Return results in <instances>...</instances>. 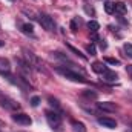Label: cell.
Returning a JSON list of instances; mask_svg holds the SVG:
<instances>
[{
	"mask_svg": "<svg viewBox=\"0 0 132 132\" xmlns=\"http://www.w3.org/2000/svg\"><path fill=\"white\" fill-rule=\"evenodd\" d=\"M22 52H23V57H25V60H26V63L31 66V68H37V69H42L40 68V60L34 55V52H31L29 49H26V48H23L22 49Z\"/></svg>",
	"mask_w": 132,
	"mask_h": 132,
	"instance_id": "277c9868",
	"label": "cell"
},
{
	"mask_svg": "<svg viewBox=\"0 0 132 132\" xmlns=\"http://www.w3.org/2000/svg\"><path fill=\"white\" fill-rule=\"evenodd\" d=\"M104 11H106L108 14H114V3H111V2L104 3Z\"/></svg>",
	"mask_w": 132,
	"mask_h": 132,
	"instance_id": "44dd1931",
	"label": "cell"
},
{
	"mask_svg": "<svg viewBox=\"0 0 132 132\" xmlns=\"http://www.w3.org/2000/svg\"><path fill=\"white\" fill-rule=\"evenodd\" d=\"M46 121H48V125H49L52 129H55V131H59L60 126H62V117H60L57 112H54V111H48V112H46Z\"/></svg>",
	"mask_w": 132,
	"mask_h": 132,
	"instance_id": "3957f363",
	"label": "cell"
},
{
	"mask_svg": "<svg viewBox=\"0 0 132 132\" xmlns=\"http://www.w3.org/2000/svg\"><path fill=\"white\" fill-rule=\"evenodd\" d=\"M38 103H40V97H37V95L31 97V106L37 108V106H38Z\"/></svg>",
	"mask_w": 132,
	"mask_h": 132,
	"instance_id": "603a6c76",
	"label": "cell"
},
{
	"mask_svg": "<svg viewBox=\"0 0 132 132\" xmlns=\"http://www.w3.org/2000/svg\"><path fill=\"white\" fill-rule=\"evenodd\" d=\"M77 20H78V19H74V20L71 22V29H72L74 32H75V31L78 29V28H77Z\"/></svg>",
	"mask_w": 132,
	"mask_h": 132,
	"instance_id": "d4e9b609",
	"label": "cell"
},
{
	"mask_svg": "<svg viewBox=\"0 0 132 132\" xmlns=\"http://www.w3.org/2000/svg\"><path fill=\"white\" fill-rule=\"evenodd\" d=\"M97 121H98L100 126L108 128V129H115V128H117V121H115L114 118H109V117H100Z\"/></svg>",
	"mask_w": 132,
	"mask_h": 132,
	"instance_id": "ba28073f",
	"label": "cell"
},
{
	"mask_svg": "<svg viewBox=\"0 0 132 132\" xmlns=\"http://www.w3.org/2000/svg\"><path fill=\"white\" fill-rule=\"evenodd\" d=\"M123 51H125L126 57L132 59V45L131 43H125V45H123Z\"/></svg>",
	"mask_w": 132,
	"mask_h": 132,
	"instance_id": "d6986e66",
	"label": "cell"
},
{
	"mask_svg": "<svg viewBox=\"0 0 132 132\" xmlns=\"http://www.w3.org/2000/svg\"><path fill=\"white\" fill-rule=\"evenodd\" d=\"M81 95L86 97V98H89V100H97L98 98V94H97L95 91H83Z\"/></svg>",
	"mask_w": 132,
	"mask_h": 132,
	"instance_id": "2e32d148",
	"label": "cell"
},
{
	"mask_svg": "<svg viewBox=\"0 0 132 132\" xmlns=\"http://www.w3.org/2000/svg\"><path fill=\"white\" fill-rule=\"evenodd\" d=\"M72 129L74 132H86V128H85V125L81 123V121H72Z\"/></svg>",
	"mask_w": 132,
	"mask_h": 132,
	"instance_id": "5bb4252c",
	"label": "cell"
},
{
	"mask_svg": "<svg viewBox=\"0 0 132 132\" xmlns=\"http://www.w3.org/2000/svg\"><path fill=\"white\" fill-rule=\"evenodd\" d=\"M9 71H11V63H9V60L5 59V57H0V74L8 75Z\"/></svg>",
	"mask_w": 132,
	"mask_h": 132,
	"instance_id": "30bf717a",
	"label": "cell"
},
{
	"mask_svg": "<svg viewBox=\"0 0 132 132\" xmlns=\"http://www.w3.org/2000/svg\"><path fill=\"white\" fill-rule=\"evenodd\" d=\"M2 129H5V123H3V121L0 120V131H2Z\"/></svg>",
	"mask_w": 132,
	"mask_h": 132,
	"instance_id": "f1b7e54d",
	"label": "cell"
},
{
	"mask_svg": "<svg viewBox=\"0 0 132 132\" xmlns=\"http://www.w3.org/2000/svg\"><path fill=\"white\" fill-rule=\"evenodd\" d=\"M126 71H128V74H131V75H132V65L128 66V68H126Z\"/></svg>",
	"mask_w": 132,
	"mask_h": 132,
	"instance_id": "83f0119b",
	"label": "cell"
},
{
	"mask_svg": "<svg viewBox=\"0 0 132 132\" xmlns=\"http://www.w3.org/2000/svg\"><path fill=\"white\" fill-rule=\"evenodd\" d=\"M129 132H132V131H129Z\"/></svg>",
	"mask_w": 132,
	"mask_h": 132,
	"instance_id": "4dcf8cb0",
	"label": "cell"
},
{
	"mask_svg": "<svg viewBox=\"0 0 132 132\" xmlns=\"http://www.w3.org/2000/svg\"><path fill=\"white\" fill-rule=\"evenodd\" d=\"M85 11H86V12H88V14H92V15H94V14H95V11H94V8H89V6H88V5H86V6H85Z\"/></svg>",
	"mask_w": 132,
	"mask_h": 132,
	"instance_id": "484cf974",
	"label": "cell"
},
{
	"mask_svg": "<svg viewBox=\"0 0 132 132\" xmlns=\"http://www.w3.org/2000/svg\"><path fill=\"white\" fill-rule=\"evenodd\" d=\"M17 65H19V75L28 81V80H29V75H31V66L28 65L26 62L20 60V59L17 60Z\"/></svg>",
	"mask_w": 132,
	"mask_h": 132,
	"instance_id": "5b68a950",
	"label": "cell"
},
{
	"mask_svg": "<svg viewBox=\"0 0 132 132\" xmlns=\"http://www.w3.org/2000/svg\"><path fill=\"white\" fill-rule=\"evenodd\" d=\"M108 48V43L104 40H100V49H106Z\"/></svg>",
	"mask_w": 132,
	"mask_h": 132,
	"instance_id": "4316f807",
	"label": "cell"
},
{
	"mask_svg": "<svg viewBox=\"0 0 132 132\" xmlns=\"http://www.w3.org/2000/svg\"><path fill=\"white\" fill-rule=\"evenodd\" d=\"M104 63L112 65V66H118L120 65V60L118 59H114V57H104Z\"/></svg>",
	"mask_w": 132,
	"mask_h": 132,
	"instance_id": "ffe728a7",
	"label": "cell"
},
{
	"mask_svg": "<svg viewBox=\"0 0 132 132\" xmlns=\"http://www.w3.org/2000/svg\"><path fill=\"white\" fill-rule=\"evenodd\" d=\"M55 71H57L62 77H65V78L71 80V81H75V83H85V81H86V78H85L81 74H78L75 69H72V68L57 66V68H55Z\"/></svg>",
	"mask_w": 132,
	"mask_h": 132,
	"instance_id": "6da1fadb",
	"label": "cell"
},
{
	"mask_svg": "<svg viewBox=\"0 0 132 132\" xmlns=\"http://www.w3.org/2000/svg\"><path fill=\"white\" fill-rule=\"evenodd\" d=\"M88 28H89L91 32H97V31L100 29V25L95 22V20H89V22H88Z\"/></svg>",
	"mask_w": 132,
	"mask_h": 132,
	"instance_id": "ac0fdd59",
	"label": "cell"
},
{
	"mask_svg": "<svg viewBox=\"0 0 132 132\" xmlns=\"http://www.w3.org/2000/svg\"><path fill=\"white\" fill-rule=\"evenodd\" d=\"M97 106L100 111H104V112H115L117 111L115 103H111V101H103V103H98Z\"/></svg>",
	"mask_w": 132,
	"mask_h": 132,
	"instance_id": "9c48e42d",
	"label": "cell"
},
{
	"mask_svg": "<svg viewBox=\"0 0 132 132\" xmlns=\"http://www.w3.org/2000/svg\"><path fill=\"white\" fill-rule=\"evenodd\" d=\"M2 46H5V42H2V40H0V48H2Z\"/></svg>",
	"mask_w": 132,
	"mask_h": 132,
	"instance_id": "f546056e",
	"label": "cell"
},
{
	"mask_svg": "<svg viewBox=\"0 0 132 132\" xmlns=\"http://www.w3.org/2000/svg\"><path fill=\"white\" fill-rule=\"evenodd\" d=\"M114 14H120V15L126 14V5H125L123 2H117V3H114Z\"/></svg>",
	"mask_w": 132,
	"mask_h": 132,
	"instance_id": "8fae6325",
	"label": "cell"
},
{
	"mask_svg": "<svg viewBox=\"0 0 132 132\" xmlns=\"http://www.w3.org/2000/svg\"><path fill=\"white\" fill-rule=\"evenodd\" d=\"M12 120H14L17 125H22V126H29V125L32 123L31 117L26 115V114H23V112H15V114H12Z\"/></svg>",
	"mask_w": 132,
	"mask_h": 132,
	"instance_id": "52a82bcc",
	"label": "cell"
},
{
	"mask_svg": "<svg viewBox=\"0 0 132 132\" xmlns=\"http://www.w3.org/2000/svg\"><path fill=\"white\" fill-rule=\"evenodd\" d=\"M86 51H88L91 55H95V52H97V49H95L94 45H88V46H86Z\"/></svg>",
	"mask_w": 132,
	"mask_h": 132,
	"instance_id": "cb8c5ba5",
	"label": "cell"
},
{
	"mask_svg": "<svg viewBox=\"0 0 132 132\" xmlns=\"http://www.w3.org/2000/svg\"><path fill=\"white\" fill-rule=\"evenodd\" d=\"M20 29H22V32L23 34H34V28H32V25H29V23H23L22 26H20Z\"/></svg>",
	"mask_w": 132,
	"mask_h": 132,
	"instance_id": "e0dca14e",
	"label": "cell"
},
{
	"mask_svg": "<svg viewBox=\"0 0 132 132\" xmlns=\"http://www.w3.org/2000/svg\"><path fill=\"white\" fill-rule=\"evenodd\" d=\"M48 101H49V104H51V106H54V108H57V109L60 108V103H59V100H57V98L49 97V98H48Z\"/></svg>",
	"mask_w": 132,
	"mask_h": 132,
	"instance_id": "7402d4cb",
	"label": "cell"
},
{
	"mask_svg": "<svg viewBox=\"0 0 132 132\" xmlns=\"http://www.w3.org/2000/svg\"><path fill=\"white\" fill-rule=\"evenodd\" d=\"M37 20H38V23L42 25L43 29H46L49 32L55 31V22H54V19L51 15H48V14H38L37 15Z\"/></svg>",
	"mask_w": 132,
	"mask_h": 132,
	"instance_id": "7a4b0ae2",
	"label": "cell"
},
{
	"mask_svg": "<svg viewBox=\"0 0 132 132\" xmlns=\"http://www.w3.org/2000/svg\"><path fill=\"white\" fill-rule=\"evenodd\" d=\"M66 48H68V49H69L71 52H74V54H75L77 57H80L81 60H86V55H83V54H81V52H80V51H78L77 48H74L72 45H69V43H66Z\"/></svg>",
	"mask_w": 132,
	"mask_h": 132,
	"instance_id": "9a60e30c",
	"label": "cell"
},
{
	"mask_svg": "<svg viewBox=\"0 0 132 132\" xmlns=\"http://www.w3.org/2000/svg\"><path fill=\"white\" fill-rule=\"evenodd\" d=\"M103 75V78L104 80H108V81H117V78H118V75H117V72H114V71H106L104 74H101Z\"/></svg>",
	"mask_w": 132,
	"mask_h": 132,
	"instance_id": "7c38bea8",
	"label": "cell"
},
{
	"mask_svg": "<svg viewBox=\"0 0 132 132\" xmlns=\"http://www.w3.org/2000/svg\"><path fill=\"white\" fill-rule=\"evenodd\" d=\"M92 71L97 72V74H104L108 71V68L103 65V63H100V62H95V63H92Z\"/></svg>",
	"mask_w": 132,
	"mask_h": 132,
	"instance_id": "4fadbf2b",
	"label": "cell"
},
{
	"mask_svg": "<svg viewBox=\"0 0 132 132\" xmlns=\"http://www.w3.org/2000/svg\"><path fill=\"white\" fill-rule=\"evenodd\" d=\"M0 106L5 108V109H8V111H19L20 109V103L19 101H15V100H12V98H8V97L0 98Z\"/></svg>",
	"mask_w": 132,
	"mask_h": 132,
	"instance_id": "8992f818",
	"label": "cell"
}]
</instances>
